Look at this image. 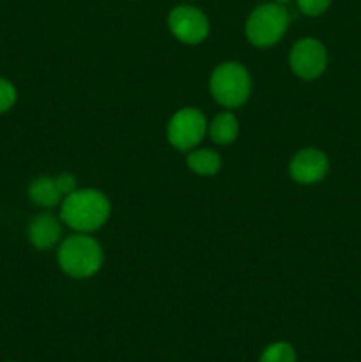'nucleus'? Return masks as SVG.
<instances>
[{
  "instance_id": "4",
  "label": "nucleus",
  "mask_w": 361,
  "mask_h": 362,
  "mask_svg": "<svg viewBox=\"0 0 361 362\" xmlns=\"http://www.w3.org/2000/svg\"><path fill=\"white\" fill-rule=\"evenodd\" d=\"M289 13L283 7V4H260L246 18L244 34H246V39L253 46L269 48L285 35L287 28H289Z\"/></svg>"
},
{
  "instance_id": "10",
  "label": "nucleus",
  "mask_w": 361,
  "mask_h": 362,
  "mask_svg": "<svg viewBox=\"0 0 361 362\" xmlns=\"http://www.w3.org/2000/svg\"><path fill=\"white\" fill-rule=\"evenodd\" d=\"M27 235L35 250L46 251L59 243L62 228H60V223L55 216L50 214V212H42L32 219Z\"/></svg>"
},
{
  "instance_id": "9",
  "label": "nucleus",
  "mask_w": 361,
  "mask_h": 362,
  "mask_svg": "<svg viewBox=\"0 0 361 362\" xmlns=\"http://www.w3.org/2000/svg\"><path fill=\"white\" fill-rule=\"evenodd\" d=\"M329 172V159L322 151L314 147H306L297 151L289 163V175L294 182L304 184H317L328 175Z\"/></svg>"
},
{
  "instance_id": "7",
  "label": "nucleus",
  "mask_w": 361,
  "mask_h": 362,
  "mask_svg": "<svg viewBox=\"0 0 361 362\" xmlns=\"http://www.w3.org/2000/svg\"><path fill=\"white\" fill-rule=\"evenodd\" d=\"M168 28L173 37L190 46L204 42L211 30L207 16L193 6L173 7L168 14Z\"/></svg>"
},
{
  "instance_id": "16",
  "label": "nucleus",
  "mask_w": 361,
  "mask_h": 362,
  "mask_svg": "<svg viewBox=\"0 0 361 362\" xmlns=\"http://www.w3.org/2000/svg\"><path fill=\"white\" fill-rule=\"evenodd\" d=\"M275 2H278V4H289L290 0H275Z\"/></svg>"
},
{
  "instance_id": "5",
  "label": "nucleus",
  "mask_w": 361,
  "mask_h": 362,
  "mask_svg": "<svg viewBox=\"0 0 361 362\" xmlns=\"http://www.w3.org/2000/svg\"><path fill=\"white\" fill-rule=\"evenodd\" d=\"M207 120L197 108H183L176 112L166 127L170 145L180 152H190L204 140L207 133Z\"/></svg>"
},
{
  "instance_id": "3",
  "label": "nucleus",
  "mask_w": 361,
  "mask_h": 362,
  "mask_svg": "<svg viewBox=\"0 0 361 362\" xmlns=\"http://www.w3.org/2000/svg\"><path fill=\"white\" fill-rule=\"evenodd\" d=\"M209 90L214 101L223 108H239L250 99L251 78L246 67L239 62H223L214 67L209 80Z\"/></svg>"
},
{
  "instance_id": "1",
  "label": "nucleus",
  "mask_w": 361,
  "mask_h": 362,
  "mask_svg": "<svg viewBox=\"0 0 361 362\" xmlns=\"http://www.w3.org/2000/svg\"><path fill=\"white\" fill-rule=\"evenodd\" d=\"M112 205L105 193L98 189H76L60 204V219L80 233L99 230L110 218Z\"/></svg>"
},
{
  "instance_id": "13",
  "label": "nucleus",
  "mask_w": 361,
  "mask_h": 362,
  "mask_svg": "<svg viewBox=\"0 0 361 362\" xmlns=\"http://www.w3.org/2000/svg\"><path fill=\"white\" fill-rule=\"evenodd\" d=\"M260 362H296V350L285 341H276L262 352Z\"/></svg>"
},
{
  "instance_id": "15",
  "label": "nucleus",
  "mask_w": 361,
  "mask_h": 362,
  "mask_svg": "<svg viewBox=\"0 0 361 362\" xmlns=\"http://www.w3.org/2000/svg\"><path fill=\"white\" fill-rule=\"evenodd\" d=\"M296 2L301 13L306 14V16L315 18L321 16V14H324L326 11H328L333 0H296Z\"/></svg>"
},
{
  "instance_id": "12",
  "label": "nucleus",
  "mask_w": 361,
  "mask_h": 362,
  "mask_svg": "<svg viewBox=\"0 0 361 362\" xmlns=\"http://www.w3.org/2000/svg\"><path fill=\"white\" fill-rule=\"evenodd\" d=\"M186 165L197 175L211 177L222 168V158L218 152L211 151V148H193L188 154Z\"/></svg>"
},
{
  "instance_id": "14",
  "label": "nucleus",
  "mask_w": 361,
  "mask_h": 362,
  "mask_svg": "<svg viewBox=\"0 0 361 362\" xmlns=\"http://www.w3.org/2000/svg\"><path fill=\"white\" fill-rule=\"evenodd\" d=\"M18 101V90L7 78L0 76V115L9 112Z\"/></svg>"
},
{
  "instance_id": "2",
  "label": "nucleus",
  "mask_w": 361,
  "mask_h": 362,
  "mask_svg": "<svg viewBox=\"0 0 361 362\" xmlns=\"http://www.w3.org/2000/svg\"><path fill=\"white\" fill-rule=\"evenodd\" d=\"M101 244L87 233H74L62 240L57 260L60 269L74 279H85L99 272L103 265Z\"/></svg>"
},
{
  "instance_id": "11",
  "label": "nucleus",
  "mask_w": 361,
  "mask_h": 362,
  "mask_svg": "<svg viewBox=\"0 0 361 362\" xmlns=\"http://www.w3.org/2000/svg\"><path fill=\"white\" fill-rule=\"evenodd\" d=\"M207 131L214 144L230 145L239 134V122H237V117L234 113L222 112L211 120Z\"/></svg>"
},
{
  "instance_id": "8",
  "label": "nucleus",
  "mask_w": 361,
  "mask_h": 362,
  "mask_svg": "<svg viewBox=\"0 0 361 362\" xmlns=\"http://www.w3.org/2000/svg\"><path fill=\"white\" fill-rule=\"evenodd\" d=\"M76 177L73 173H60L57 177H35L28 184V198L42 209H52L62 204L64 198L76 191Z\"/></svg>"
},
{
  "instance_id": "6",
  "label": "nucleus",
  "mask_w": 361,
  "mask_h": 362,
  "mask_svg": "<svg viewBox=\"0 0 361 362\" xmlns=\"http://www.w3.org/2000/svg\"><path fill=\"white\" fill-rule=\"evenodd\" d=\"M289 66L301 80H315L328 66V52L321 41L314 37H303L290 48Z\"/></svg>"
}]
</instances>
